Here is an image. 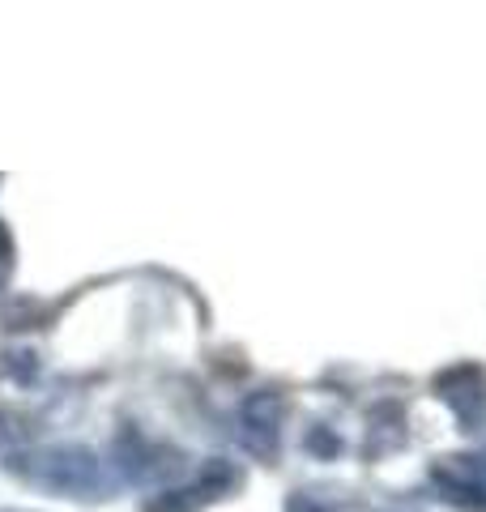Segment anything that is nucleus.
<instances>
[{
	"label": "nucleus",
	"mask_w": 486,
	"mask_h": 512,
	"mask_svg": "<svg viewBox=\"0 0 486 512\" xmlns=\"http://www.w3.org/2000/svg\"><path fill=\"white\" fill-rule=\"evenodd\" d=\"M435 389H440V397L444 402L457 410V419L465 423V427H474L482 414H486V376L478 372V367H452L448 376H440L435 380Z\"/></svg>",
	"instance_id": "f257e3e1"
}]
</instances>
